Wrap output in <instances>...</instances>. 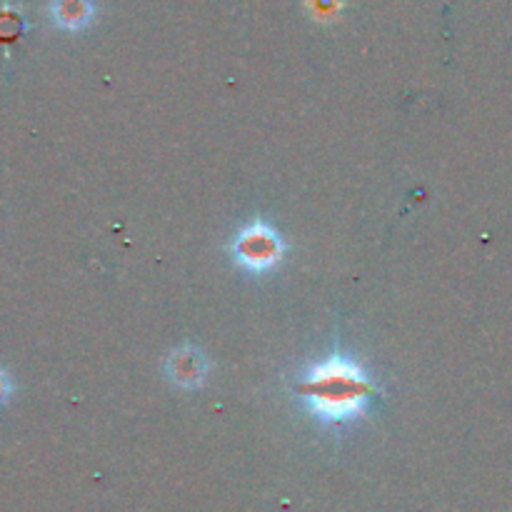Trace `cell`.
<instances>
[{
  "label": "cell",
  "instance_id": "6da1fadb",
  "mask_svg": "<svg viewBox=\"0 0 512 512\" xmlns=\"http://www.w3.org/2000/svg\"><path fill=\"white\" fill-rule=\"evenodd\" d=\"M373 383L355 360L333 355L310 368L300 385V398L310 413L323 423H345L365 413Z\"/></svg>",
  "mask_w": 512,
  "mask_h": 512
},
{
  "label": "cell",
  "instance_id": "7a4b0ae2",
  "mask_svg": "<svg viewBox=\"0 0 512 512\" xmlns=\"http://www.w3.org/2000/svg\"><path fill=\"white\" fill-rule=\"evenodd\" d=\"M233 255L250 273H268L283 260L285 243L273 225H268L265 220H253L235 238Z\"/></svg>",
  "mask_w": 512,
  "mask_h": 512
},
{
  "label": "cell",
  "instance_id": "3957f363",
  "mask_svg": "<svg viewBox=\"0 0 512 512\" xmlns=\"http://www.w3.org/2000/svg\"><path fill=\"white\" fill-rule=\"evenodd\" d=\"M165 375L178 388H198L208 378V358L195 345H183L165 360Z\"/></svg>",
  "mask_w": 512,
  "mask_h": 512
},
{
  "label": "cell",
  "instance_id": "277c9868",
  "mask_svg": "<svg viewBox=\"0 0 512 512\" xmlns=\"http://www.w3.org/2000/svg\"><path fill=\"white\" fill-rule=\"evenodd\" d=\"M50 18L63 30H83L93 23V0H50Z\"/></svg>",
  "mask_w": 512,
  "mask_h": 512
},
{
  "label": "cell",
  "instance_id": "5b68a950",
  "mask_svg": "<svg viewBox=\"0 0 512 512\" xmlns=\"http://www.w3.org/2000/svg\"><path fill=\"white\" fill-rule=\"evenodd\" d=\"M13 398V378L0 368V405H5Z\"/></svg>",
  "mask_w": 512,
  "mask_h": 512
},
{
  "label": "cell",
  "instance_id": "8992f818",
  "mask_svg": "<svg viewBox=\"0 0 512 512\" xmlns=\"http://www.w3.org/2000/svg\"><path fill=\"white\" fill-rule=\"evenodd\" d=\"M318 13L320 15H335V10H338V0H318Z\"/></svg>",
  "mask_w": 512,
  "mask_h": 512
}]
</instances>
